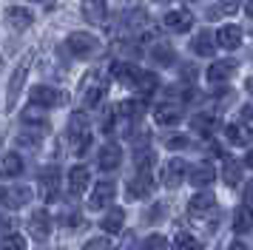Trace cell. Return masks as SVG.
Listing matches in <instances>:
<instances>
[{"label": "cell", "instance_id": "cell-33", "mask_svg": "<svg viewBox=\"0 0 253 250\" xmlns=\"http://www.w3.org/2000/svg\"><path fill=\"white\" fill-rule=\"evenodd\" d=\"M117 111L123 114V117H139V114H142V102L126 100V102H120V108H117Z\"/></svg>", "mask_w": 253, "mask_h": 250}, {"label": "cell", "instance_id": "cell-42", "mask_svg": "<svg viewBox=\"0 0 253 250\" xmlns=\"http://www.w3.org/2000/svg\"><path fill=\"white\" fill-rule=\"evenodd\" d=\"M245 165H248V168H253V148L245 154Z\"/></svg>", "mask_w": 253, "mask_h": 250}, {"label": "cell", "instance_id": "cell-4", "mask_svg": "<svg viewBox=\"0 0 253 250\" xmlns=\"http://www.w3.org/2000/svg\"><path fill=\"white\" fill-rule=\"evenodd\" d=\"M57 191H60V170L54 165H48V168L40 170V196H43V202H54Z\"/></svg>", "mask_w": 253, "mask_h": 250}, {"label": "cell", "instance_id": "cell-19", "mask_svg": "<svg viewBox=\"0 0 253 250\" xmlns=\"http://www.w3.org/2000/svg\"><path fill=\"white\" fill-rule=\"evenodd\" d=\"M233 71H236V63L233 60H225V63H213V66L208 68V83H225L228 77H233Z\"/></svg>", "mask_w": 253, "mask_h": 250}, {"label": "cell", "instance_id": "cell-13", "mask_svg": "<svg viewBox=\"0 0 253 250\" xmlns=\"http://www.w3.org/2000/svg\"><path fill=\"white\" fill-rule=\"evenodd\" d=\"M213 176H216V170H213V165L211 162H199V165H194L191 168V185L194 188H208L211 182H213Z\"/></svg>", "mask_w": 253, "mask_h": 250}, {"label": "cell", "instance_id": "cell-2", "mask_svg": "<svg viewBox=\"0 0 253 250\" xmlns=\"http://www.w3.org/2000/svg\"><path fill=\"white\" fill-rule=\"evenodd\" d=\"M185 176H191V170H188V162L185 159H171L165 168H162V185L165 188H179L185 182Z\"/></svg>", "mask_w": 253, "mask_h": 250}, {"label": "cell", "instance_id": "cell-31", "mask_svg": "<svg viewBox=\"0 0 253 250\" xmlns=\"http://www.w3.org/2000/svg\"><path fill=\"white\" fill-rule=\"evenodd\" d=\"M40 142H43V134L40 131L37 134H32V131H20L17 134V145L20 148H29L32 151V148H40Z\"/></svg>", "mask_w": 253, "mask_h": 250}, {"label": "cell", "instance_id": "cell-18", "mask_svg": "<svg viewBox=\"0 0 253 250\" xmlns=\"http://www.w3.org/2000/svg\"><path fill=\"white\" fill-rule=\"evenodd\" d=\"M233 230H236V233L253 230V208L251 205H239V208L233 210Z\"/></svg>", "mask_w": 253, "mask_h": 250}, {"label": "cell", "instance_id": "cell-40", "mask_svg": "<svg viewBox=\"0 0 253 250\" xmlns=\"http://www.w3.org/2000/svg\"><path fill=\"white\" fill-rule=\"evenodd\" d=\"M160 216H165V208L162 205H154L148 213H145V219H160Z\"/></svg>", "mask_w": 253, "mask_h": 250}, {"label": "cell", "instance_id": "cell-11", "mask_svg": "<svg viewBox=\"0 0 253 250\" xmlns=\"http://www.w3.org/2000/svg\"><path fill=\"white\" fill-rule=\"evenodd\" d=\"M165 29H171V32H188L191 26H194V17H191V11L188 9H173L165 14Z\"/></svg>", "mask_w": 253, "mask_h": 250}, {"label": "cell", "instance_id": "cell-46", "mask_svg": "<svg viewBox=\"0 0 253 250\" xmlns=\"http://www.w3.org/2000/svg\"><path fill=\"white\" fill-rule=\"evenodd\" d=\"M242 117H245V120H253V111H251V108H245V111H242Z\"/></svg>", "mask_w": 253, "mask_h": 250}, {"label": "cell", "instance_id": "cell-29", "mask_svg": "<svg viewBox=\"0 0 253 250\" xmlns=\"http://www.w3.org/2000/svg\"><path fill=\"white\" fill-rule=\"evenodd\" d=\"M151 54H154V60H157L160 66H173V48L165 43V40H157V45H154Z\"/></svg>", "mask_w": 253, "mask_h": 250}, {"label": "cell", "instance_id": "cell-41", "mask_svg": "<svg viewBox=\"0 0 253 250\" xmlns=\"http://www.w3.org/2000/svg\"><path fill=\"white\" fill-rule=\"evenodd\" d=\"M185 145H188L185 136H171V139H168V148H185Z\"/></svg>", "mask_w": 253, "mask_h": 250}, {"label": "cell", "instance_id": "cell-24", "mask_svg": "<svg viewBox=\"0 0 253 250\" xmlns=\"http://www.w3.org/2000/svg\"><path fill=\"white\" fill-rule=\"evenodd\" d=\"M80 136H91L88 134V117L83 111H74L69 123V139H80Z\"/></svg>", "mask_w": 253, "mask_h": 250}, {"label": "cell", "instance_id": "cell-37", "mask_svg": "<svg viewBox=\"0 0 253 250\" xmlns=\"http://www.w3.org/2000/svg\"><path fill=\"white\" fill-rule=\"evenodd\" d=\"M83 250H114V245H111V239H88Z\"/></svg>", "mask_w": 253, "mask_h": 250}, {"label": "cell", "instance_id": "cell-5", "mask_svg": "<svg viewBox=\"0 0 253 250\" xmlns=\"http://www.w3.org/2000/svg\"><path fill=\"white\" fill-rule=\"evenodd\" d=\"M29 100H32V105H37V108H40V105H43V108H54V105H60L66 97H63L57 88H51V85H35L32 94H29Z\"/></svg>", "mask_w": 253, "mask_h": 250}, {"label": "cell", "instance_id": "cell-12", "mask_svg": "<svg viewBox=\"0 0 253 250\" xmlns=\"http://www.w3.org/2000/svg\"><path fill=\"white\" fill-rule=\"evenodd\" d=\"M216 43L222 45V48H228V51L239 48V45H242V29H239V26H233V23L222 26V29L216 32Z\"/></svg>", "mask_w": 253, "mask_h": 250}, {"label": "cell", "instance_id": "cell-8", "mask_svg": "<svg viewBox=\"0 0 253 250\" xmlns=\"http://www.w3.org/2000/svg\"><path fill=\"white\" fill-rule=\"evenodd\" d=\"M29 199H32V188H26V185H6L3 188V205L9 210L12 208H23Z\"/></svg>", "mask_w": 253, "mask_h": 250}, {"label": "cell", "instance_id": "cell-32", "mask_svg": "<svg viewBox=\"0 0 253 250\" xmlns=\"http://www.w3.org/2000/svg\"><path fill=\"white\" fill-rule=\"evenodd\" d=\"M3 250H26V239L20 233H3Z\"/></svg>", "mask_w": 253, "mask_h": 250}, {"label": "cell", "instance_id": "cell-35", "mask_svg": "<svg viewBox=\"0 0 253 250\" xmlns=\"http://www.w3.org/2000/svg\"><path fill=\"white\" fill-rule=\"evenodd\" d=\"M20 120H23V123H37V125H43V120H46V117H43V108H37V105H29V108L20 114Z\"/></svg>", "mask_w": 253, "mask_h": 250}, {"label": "cell", "instance_id": "cell-1", "mask_svg": "<svg viewBox=\"0 0 253 250\" xmlns=\"http://www.w3.org/2000/svg\"><path fill=\"white\" fill-rule=\"evenodd\" d=\"M66 48L74 57H88L91 51H97V37H91L88 32H71L66 40Z\"/></svg>", "mask_w": 253, "mask_h": 250}, {"label": "cell", "instance_id": "cell-22", "mask_svg": "<svg viewBox=\"0 0 253 250\" xmlns=\"http://www.w3.org/2000/svg\"><path fill=\"white\" fill-rule=\"evenodd\" d=\"M225 136H228V142H233V145H251L253 139V131L251 128H245V125H225Z\"/></svg>", "mask_w": 253, "mask_h": 250}, {"label": "cell", "instance_id": "cell-6", "mask_svg": "<svg viewBox=\"0 0 253 250\" xmlns=\"http://www.w3.org/2000/svg\"><path fill=\"white\" fill-rule=\"evenodd\" d=\"M128 199H145V196H151V191H154V179H151V170H139L134 179L128 182Z\"/></svg>", "mask_w": 253, "mask_h": 250}, {"label": "cell", "instance_id": "cell-9", "mask_svg": "<svg viewBox=\"0 0 253 250\" xmlns=\"http://www.w3.org/2000/svg\"><path fill=\"white\" fill-rule=\"evenodd\" d=\"M103 97H105V85L100 83V80L94 77H85V91H83V105L85 108H97L100 102H103Z\"/></svg>", "mask_w": 253, "mask_h": 250}, {"label": "cell", "instance_id": "cell-34", "mask_svg": "<svg viewBox=\"0 0 253 250\" xmlns=\"http://www.w3.org/2000/svg\"><path fill=\"white\" fill-rule=\"evenodd\" d=\"M196 248V242H194V236H191V233H176V236H173V250H194Z\"/></svg>", "mask_w": 253, "mask_h": 250}, {"label": "cell", "instance_id": "cell-39", "mask_svg": "<svg viewBox=\"0 0 253 250\" xmlns=\"http://www.w3.org/2000/svg\"><path fill=\"white\" fill-rule=\"evenodd\" d=\"M191 128H194V131H199V134H202V131H208V128H211V117H194V120H191Z\"/></svg>", "mask_w": 253, "mask_h": 250}, {"label": "cell", "instance_id": "cell-30", "mask_svg": "<svg viewBox=\"0 0 253 250\" xmlns=\"http://www.w3.org/2000/svg\"><path fill=\"white\" fill-rule=\"evenodd\" d=\"M239 176H242V165L233 162V159H228V162H225V170H222L225 185H239Z\"/></svg>", "mask_w": 253, "mask_h": 250}, {"label": "cell", "instance_id": "cell-28", "mask_svg": "<svg viewBox=\"0 0 253 250\" xmlns=\"http://www.w3.org/2000/svg\"><path fill=\"white\" fill-rule=\"evenodd\" d=\"M20 170H23V159H20V154H6V157H3V176H6V179L20 176Z\"/></svg>", "mask_w": 253, "mask_h": 250}, {"label": "cell", "instance_id": "cell-23", "mask_svg": "<svg viewBox=\"0 0 253 250\" xmlns=\"http://www.w3.org/2000/svg\"><path fill=\"white\" fill-rule=\"evenodd\" d=\"M111 77L134 85L139 77V68H134V63H111Z\"/></svg>", "mask_w": 253, "mask_h": 250}, {"label": "cell", "instance_id": "cell-47", "mask_svg": "<svg viewBox=\"0 0 253 250\" xmlns=\"http://www.w3.org/2000/svg\"><path fill=\"white\" fill-rule=\"evenodd\" d=\"M245 85H248V91L253 94V77H248V83H245Z\"/></svg>", "mask_w": 253, "mask_h": 250}, {"label": "cell", "instance_id": "cell-16", "mask_svg": "<svg viewBox=\"0 0 253 250\" xmlns=\"http://www.w3.org/2000/svg\"><path fill=\"white\" fill-rule=\"evenodd\" d=\"M88 168L85 165H74V168L69 170V188L74 196H80V193H85V188H88Z\"/></svg>", "mask_w": 253, "mask_h": 250}, {"label": "cell", "instance_id": "cell-21", "mask_svg": "<svg viewBox=\"0 0 253 250\" xmlns=\"http://www.w3.org/2000/svg\"><path fill=\"white\" fill-rule=\"evenodd\" d=\"M216 45L219 43H213V37H211V34L202 32V34H196L194 40H191V51L199 54V57H211L213 51H216Z\"/></svg>", "mask_w": 253, "mask_h": 250}, {"label": "cell", "instance_id": "cell-27", "mask_svg": "<svg viewBox=\"0 0 253 250\" xmlns=\"http://www.w3.org/2000/svg\"><path fill=\"white\" fill-rule=\"evenodd\" d=\"M6 17H9V23L14 29H29L32 20H35V14L29 9H6Z\"/></svg>", "mask_w": 253, "mask_h": 250}, {"label": "cell", "instance_id": "cell-3", "mask_svg": "<svg viewBox=\"0 0 253 250\" xmlns=\"http://www.w3.org/2000/svg\"><path fill=\"white\" fill-rule=\"evenodd\" d=\"M117 193V185L111 179H103L94 185L91 196H88V210H100V208H108L111 205V199H114Z\"/></svg>", "mask_w": 253, "mask_h": 250}, {"label": "cell", "instance_id": "cell-36", "mask_svg": "<svg viewBox=\"0 0 253 250\" xmlns=\"http://www.w3.org/2000/svg\"><path fill=\"white\" fill-rule=\"evenodd\" d=\"M145 250H173V248L168 245V239H165V236L154 233V236L145 239Z\"/></svg>", "mask_w": 253, "mask_h": 250}, {"label": "cell", "instance_id": "cell-38", "mask_svg": "<svg viewBox=\"0 0 253 250\" xmlns=\"http://www.w3.org/2000/svg\"><path fill=\"white\" fill-rule=\"evenodd\" d=\"M60 219H63V227H66V225H69V227L80 225V213H77V210H69V213L63 210V216H60Z\"/></svg>", "mask_w": 253, "mask_h": 250}, {"label": "cell", "instance_id": "cell-48", "mask_svg": "<svg viewBox=\"0 0 253 250\" xmlns=\"http://www.w3.org/2000/svg\"><path fill=\"white\" fill-rule=\"evenodd\" d=\"M154 3H171V0H154Z\"/></svg>", "mask_w": 253, "mask_h": 250}, {"label": "cell", "instance_id": "cell-45", "mask_svg": "<svg viewBox=\"0 0 253 250\" xmlns=\"http://www.w3.org/2000/svg\"><path fill=\"white\" fill-rule=\"evenodd\" d=\"M230 250H248V248H245L242 242H233V245H230Z\"/></svg>", "mask_w": 253, "mask_h": 250}, {"label": "cell", "instance_id": "cell-44", "mask_svg": "<svg viewBox=\"0 0 253 250\" xmlns=\"http://www.w3.org/2000/svg\"><path fill=\"white\" fill-rule=\"evenodd\" d=\"M245 11H248V17H253V0H248V6H245Z\"/></svg>", "mask_w": 253, "mask_h": 250}, {"label": "cell", "instance_id": "cell-10", "mask_svg": "<svg viewBox=\"0 0 253 250\" xmlns=\"http://www.w3.org/2000/svg\"><path fill=\"white\" fill-rule=\"evenodd\" d=\"M83 17L88 23H94V26H103L105 17H108V9H105V0H83Z\"/></svg>", "mask_w": 253, "mask_h": 250}, {"label": "cell", "instance_id": "cell-15", "mask_svg": "<svg viewBox=\"0 0 253 250\" xmlns=\"http://www.w3.org/2000/svg\"><path fill=\"white\" fill-rule=\"evenodd\" d=\"M179 117H182V108L173 105V102H162V105L154 108V120H157V125H173V123H179Z\"/></svg>", "mask_w": 253, "mask_h": 250}, {"label": "cell", "instance_id": "cell-14", "mask_svg": "<svg viewBox=\"0 0 253 250\" xmlns=\"http://www.w3.org/2000/svg\"><path fill=\"white\" fill-rule=\"evenodd\" d=\"M97 162H100V168L103 170H114L120 162H123V151H120V145H114V142H108V145L100 148V157H97Z\"/></svg>", "mask_w": 253, "mask_h": 250}, {"label": "cell", "instance_id": "cell-17", "mask_svg": "<svg viewBox=\"0 0 253 250\" xmlns=\"http://www.w3.org/2000/svg\"><path fill=\"white\" fill-rule=\"evenodd\" d=\"M123 222H126V213H123V208H111V210L103 216L100 227H103L108 236H117V233L123 230Z\"/></svg>", "mask_w": 253, "mask_h": 250}, {"label": "cell", "instance_id": "cell-43", "mask_svg": "<svg viewBox=\"0 0 253 250\" xmlns=\"http://www.w3.org/2000/svg\"><path fill=\"white\" fill-rule=\"evenodd\" d=\"M245 199H248V202H251V199H253V182H251V185H248V188H245Z\"/></svg>", "mask_w": 253, "mask_h": 250}, {"label": "cell", "instance_id": "cell-7", "mask_svg": "<svg viewBox=\"0 0 253 250\" xmlns=\"http://www.w3.org/2000/svg\"><path fill=\"white\" fill-rule=\"evenodd\" d=\"M29 233L37 239V242H46L51 236V216L46 210H35L29 216Z\"/></svg>", "mask_w": 253, "mask_h": 250}, {"label": "cell", "instance_id": "cell-26", "mask_svg": "<svg viewBox=\"0 0 253 250\" xmlns=\"http://www.w3.org/2000/svg\"><path fill=\"white\" fill-rule=\"evenodd\" d=\"M134 88H137L139 94H154V91L160 88V80H157V74H154V71H139Z\"/></svg>", "mask_w": 253, "mask_h": 250}, {"label": "cell", "instance_id": "cell-25", "mask_svg": "<svg viewBox=\"0 0 253 250\" xmlns=\"http://www.w3.org/2000/svg\"><path fill=\"white\" fill-rule=\"evenodd\" d=\"M236 9H239V3H236V0H222V3H216V6H211V9H208V20H222V17H230V14H236Z\"/></svg>", "mask_w": 253, "mask_h": 250}, {"label": "cell", "instance_id": "cell-20", "mask_svg": "<svg viewBox=\"0 0 253 250\" xmlns=\"http://www.w3.org/2000/svg\"><path fill=\"white\" fill-rule=\"evenodd\" d=\"M188 210L194 216H202V213H208V210H213V193H208V191L194 193L191 202H188Z\"/></svg>", "mask_w": 253, "mask_h": 250}]
</instances>
